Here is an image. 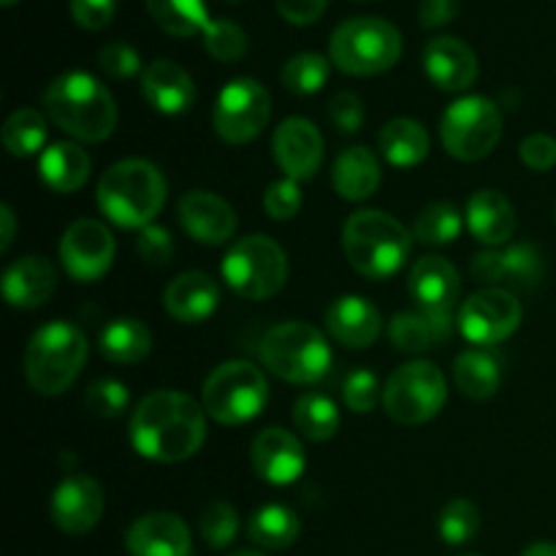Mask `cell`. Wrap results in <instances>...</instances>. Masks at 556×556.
Instances as JSON below:
<instances>
[{
    "label": "cell",
    "instance_id": "6da1fadb",
    "mask_svg": "<svg viewBox=\"0 0 556 556\" xmlns=\"http://www.w3.org/2000/svg\"><path fill=\"white\" fill-rule=\"evenodd\" d=\"M206 440L204 407L182 391H152L130 416V445L157 465L188 462Z\"/></svg>",
    "mask_w": 556,
    "mask_h": 556
},
{
    "label": "cell",
    "instance_id": "7a4b0ae2",
    "mask_svg": "<svg viewBox=\"0 0 556 556\" xmlns=\"http://www.w3.org/2000/svg\"><path fill=\"white\" fill-rule=\"evenodd\" d=\"M43 112L63 134L98 144L117 128V103L101 79L85 71H65L43 92Z\"/></svg>",
    "mask_w": 556,
    "mask_h": 556
},
{
    "label": "cell",
    "instance_id": "3957f363",
    "mask_svg": "<svg viewBox=\"0 0 556 556\" xmlns=\"http://www.w3.org/2000/svg\"><path fill=\"white\" fill-rule=\"evenodd\" d=\"M98 210L119 228L152 226L166 204V179L161 168L141 157H128L103 172L98 179Z\"/></svg>",
    "mask_w": 556,
    "mask_h": 556
},
{
    "label": "cell",
    "instance_id": "277c9868",
    "mask_svg": "<svg viewBox=\"0 0 556 556\" xmlns=\"http://www.w3.org/2000/svg\"><path fill=\"white\" fill-rule=\"evenodd\" d=\"M413 231L394 215L380 210H358L342 226V250L358 275L389 280L410 258Z\"/></svg>",
    "mask_w": 556,
    "mask_h": 556
},
{
    "label": "cell",
    "instance_id": "5b68a950",
    "mask_svg": "<svg viewBox=\"0 0 556 556\" xmlns=\"http://www.w3.org/2000/svg\"><path fill=\"white\" fill-rule=\"evenodd\" d=\"M87 337L68 320H49L25 348V378L41 396H58L74 386L87 362Z\"/></svg>",
    "mask_w": 556,
    "mask_h": 556
},
{
    "label": "cell",
    "instance_id": "8992f818",
    "mask_svg": "<svg viewBox=\"0 0 556 556\" xmlns=\"http://www.w3.org/2000/svg\"><path fill=\"white\" fill-rule=\"evenodd\" d=\"M264 367L293 386H313L329 375L331 348L315 326L286 320L271 326L258 348Z\"/></svg>",
    "mask_w": 556,
    "mask_h": 556
},
{
    "label": "cell",
    "instance_id": "52a82bcc",
    "mask_svg": "<svg viewBox=\"0 0 556 556\" xmlns=\"http://www.w3.org/2000/svg\"><path fill=\"white\" fill-rule=\"evenodd\" d=\"M402 58V36L380 16H353L342 22L329 41V60L351 76H378Z\"/></svg>",
    "mask_w": 556,
    "mask_h": 556
},
{
    "label": "cell",
    "instance_id": "ba28073f",
    "mask_svg": "<svg viewBox=\"0 0 556 556\" xmlns=\"http://www.w3.org/2000/svg\"><path fill=\"white\" fill-rule=\"evenodd\" d=\"M204 410L223 427H239L264 413L269 400V383L266 375L255 364L233 358L220 364L204 380Z\"/></svg>",
    "mask_w": 556,
    "mask_h": 556
},
{
    "label": "cell",
    "instance_id": "9c48e42d",
    "mask_svg": "<svg viewBox=\"0 0 556 556\" xmlns=\"http://www.w3.org/2000/svg\"><path fill=\"white\" fill-rule=\"evenodd\" d=\"M226 286L242 299H271L286 288L288 255L282 244L266 233L242 237L226 253L220 266Z\"/></svg>",
    "mask_w": 556,
    "mask_h": 556
},
{
    "label": "cell",
    "instance_id": "30bf717a",
    "mask_svg": "<svg viewBox=\"0 0 556 556\" xmlns=\"http://www.w3.org/2000/svg\"><path fill=\"white\" fill-rule=\"evenodd\" d=\"M503 139V112L486 96H465L445 109L440 141L456 161H483Z\"/></svg>",
    "mask_w": 556,
    "mask_h": 556
},
{
    "label": "cell",
    "instance_id": "8fae6325",
    "mask_svg": "<svg viewBox=\"0 0 556 556\" xmlns=\"http://www.w3.org/2000/svg\"><path fill=\"white\" fill-rule=\"evenodd\" d=\"M383 410L402 427L432 421L448 402L445 375L432 362H407L383 386Z\"/></svg>",
    "mask_w": 556,
    "mask_h": 556
},
{
    "label": "cell",
    "instance_id": "7c38bea8",
    "mask_svg": "<svg viewBox=\"0 0 556 556\" xmlns=\"http://www.w3.org/2000/svg\"><path fill=\"white\" fill-rule=\"evenodd\" d=\"M271 119V96L261 81L250 76L231 79L215 98L212 125L228 144H250L264 134Z\"/></svg>",
    "mask_w": 556,
    "mask_h": 556
},
{
    "label": "cell",
    "instance_id": "4fadbf2b",
    "mask_svg": "<svg viewBox=\"0 0 556 556\" xmlns=\"http://www.w3.org/2000/svg\"><path fill=\"white\" fill-rule=\"evenodd\" d=\"M525 318L519 296L508 288H483L472 293L456 315L462 337L478 348H492L508 340Z\"/></svg>",
    "mask_w": 556,
    "mask_h": 556
},
{
    "label": "cell",
    "instance_id": "5bb4252c",
    "mask_svg": "<svg viewBox=\"0 0 556 556\" xmlns=\"http://www.w3.org/2000/svg\"><path fill=\"white\" fill-rule=\"evenodd\" d=\"M114 250L112 231L101 220L81 217L63 231L58 255L71 280L96 282L112 269Z\"/></svg>",
    "mask_w": 556,
    "mask_h": 556
},
{
    "label": "cell",
    "instance_id": "9a60e30c",
    "mask_svg": "<svg viewBox=\"0 0 556 556\" xmlns=\"http://www.w3.org/2000/svg\"><path fill=\"white\" fill-rule=\"evenodd\" d=\"M472 277L489 288L508 291H532L546 275V261L541 250L530 242L514 244L508 250H486L478 253L470 264Z\"/></svg>",
    "mask_w": 556,
    "mask_h": 556
},
{
    "label": "cell",
    "instance_id": "2e32d148",
    "mask_svg": "<svg viewBox=\"0 0 556 556\" xmlns=\"http://www.w3.org/2000/svg\"><path fill=\"white\" fill-rule=\"evenodd\" d=\"M271 152L288 179L307 182L320 172V163H324V136L313 119L288 117L277 125Z\"/></svg>",
    "mask_w": 556,
    "mask_h": 556
},
{
    "label": "cell",
    "instance_id": "e0dca14e",
    "mask_svg": "<svg viewBox=\"0 0 556 556\" xmlns=\"http://www.w3.org/2000/svg\"><path fill=\"white\" fill-rule=\"evenodd\" d=\"M106 497L96 478L71 472L52 494V521L65 535H85L101 521Z\"/></svg>",
    "mask_w": 556,
    "mask_h": 556
},
{
    "label": "cell",
    "instance_id": "ac0fdd59",
    "mask_svg": "<svg viewBox=\"0 0 556 556\" xmlns=\"http://www.w3.org/2000/svg\"><path fill=\"white\" fill-rule=\"evenodd\" d=\"M179 226L190 239L201 244H226L237 233V212L223 195L212 190H190L177 204Z\"/></svg>",
    "mask_w": 556,
    "mask_h": 556
},
{
    "label": "cell",
    "instance_id": "d6986e66",
    "mask_svg": "<svg viewBox=\"0 0 556 556\" xmlns=\"http://www.w3.org/2000/svg\"><path fill=\"white\" fill-rule=\"evenodd\" d=\"M250 462L261 481L271 483V486H291L307 470L302 443L291 432L277 427L255 434L253 445H250Z\"/></svg>",
    "mask_w": 556,
    "mask_h": 556
},
{
    "label": "cell",
    "instance_id": "ffe728a7",
    "mask_svg": "<svg viewBox=\"0 0 556 556\" xmlns=\"http://www.w3.org/2000/svg\"><path fill=\"white\" fill-rule=\"evenodd\" d=\"M125 548L130 556H190L193 538L177 514L155 510L130 525L125 532Z\"/></svg>",
    "mask_w": 556,
    "mask_h": 556
},
{
    "label": "cell",
    "instance_id": "44dd1931",
    "mask_svg": "<svg viewBox=\"0 0 556 556\" xmlns=\"http://www.w3.org/2000/svg\"><path fill=\"white\" fill-rule=\"evenodd\" d=\"M424 71L429 81L445 92H465L476 85L481 65L462 38L440 36L424 49Z\"/></svg>",
    "mask_w": 556,
    "mask_h": 556
},
{
    "label": "cell",
    "instance_id": "7402d4cb",
    "mask_svg": "<svg viewBox=\"0 0 556 556\" xmlns=\"http://www.w3.org/2000/svg\"><path fill=\"white\" fill-rule=\"evenodd\" d=\"M407 291L416 299L418 309L438 315H451L459 299V271L443 255H424L413 264L407 277Z\"/></svg>",
    "mask_w": 556,
    "mask_h": 556
},
{
    "label": "cell",
    "instance_id": "603a6c76",
    "mask_svg": "<svg viewBox=\"0 0 556 556\" xmlns=\"http://www.w3.org/2000/svg\"><path fill=\"white\" fill-rule=\"evenodd\" d=\"M324 324L326 331L340 345L353 348V351L375 345L380 331H383V318H380L378 307L369 299L356 296V293L334 299L324 313Z\"/></svg>",
    "mask_w": 556,
    "mask_h": 556
},
{
    "label": "cell",
    "instance_id": "cb8c5ba5",
    "mask_svg": "<svg viewBox=\"0 0 556 556\" xmlns=\"http://www.w3.org/2000/svg\"><path fill=\"white\" fill-rule=\"evenodd\" d=\"M163 307L177 324L195 326L212 318L220 307V286L206 271H182L166 286Z\"/></svg>",
    "mask_w": 556,
    "mask_h": 556
},
{
    "label": "cell",
    "instance_id": "d4e9b609",
    "mask_svg": "<svg viewBox=\"0 0 556 556\" xmlns=\"http://www.w3.org/2000/svg\"><path fill=\"white\" fill-rule=\"evenodd\" d=\"M58 291V269L41 255L14 261L3 275V299L14 309H38Z\"/></svg>",
    "mask_w": 556,
    "mask_h": 556
},
{
    "label": "cell",
    "instance_id": "484cf974",
    "mask_svg": "<svg viewBox=\"0 0 556 556\" xmlns=\"http://www.w3.org/2000/svg\"><path fill=\"white\" fill-rule=\"evenodd\" d=\"M141 92L155 112L166 117L185 114L195 101V81L174 60H155L141 74Z\"/></svg>",
    "mask_w": 556,
    "mask_h": 556
},
{
    "label": "cell",
    "instance_id": "4316f807",
    "mask_svg": "<svg viewBox=\"0 0 556 556\" xmlns=\"http://www.w3.org/2000/svg\"><path fill=\"white\" fill-rule=\"evenodd\" d=\"M467 228L478 242L500 248L516 231V210L500 190H478L467 201Z\"/></svg>",
    "mask_w": 556,
    "mask_h": 556
},
{
    "label": "cell",
    "instance_id": "83f0119b",
    "mask_svg": "<svg viewBox=\"0 0 556 556\" xmlns=\"http://www.w3.org/2000/svg\"><path fill=\"white\" fill-rule=\"evenodd\" d=\"M38 177L54 193H76L90 179V155L74 141H54L38 155Z\"/></svg>",
    "mask_w": 556,
    "mask_h": 556
},
{
    "label": "cell",
    "instance_id": "f1b7e54d",
    "mask_svg": "<svg viewBox=\"0 0 556 556\" xmlns=\"http://www.w3.org/2000/svg\"><path fill=\"white\" fill-rule=\"evenodd\" d=\"M331 185L345 201H367L380 188V163L367 147H348L331 166Z\"/></svg>",
    "mask_w": 556,
    "mask_h": 556
},
{
    "label": "cell",
    "instance_id": "f546056e",
    "mask_svg": "<svg viewBox=\"0 0 556 556\" xmlns=\"http://www.w3.org/2000/svg\"><path fill=\"white\" fill-rule=\"evenodd\" d=\"M451 331H454V318H451V315L427 313V309H416V313H396L389 326L391 345L402 353L429 351V348L448 340Z\"/></svg>",
    "mask_w": 556,
    "mask_h": 556
},
{
    "label": "cell",
    "instance_id": "4dcf8cb0",
    "mask_svg": "<svg viewBox=\"0 0 556 556\" xmlns=\"http://www.w3.org/2000/svg\"><path fill=\"white\" fill-rule=\"evenodd\" d=\"M380 152L396 168H413L427 161L429 134L418 119L394 117L380 130Z\"/></svg>",
    "mask_w": 556,
    "mask_h": 556
},
{
    "label": "cell",
    "instance_id": "1f68e13d",
    "mask_svg": "<svg viewBox=\"0 0 556 556\" xmlns=\"http://www.w3.org/2000/svg\"><path fill=\"white\" fill-rule=\"evenodd\" d=\"M454 380L456 389L470 400H492L503 383L500 358L483 348H470V351L456 356Z\"/></svg>",
    "mask_w": 556,
    "mask_h": 556
},
{
    "label": "cell",
    "instance_id": "d6a6232c",
    "mask_svg": "<svg viewBox=\"0 0 556 556\" xmlns=\"http://www.w3.org/2000/svg\"><path fill=\"white\" fill-rule=\"evenodd\" d=\"M248 535L255 546L266 548V552H282V548L293 546L302 535V521H299L296 510L288 505H264L250 516Z\"/></svg>",
    "mask_w": 556,
    "mask_h": 556
},
{
    "label": "cell",
    "instance_id": "836d02e7",
    "mask_svg": "<svg viewBox=\"0 0 556 556\" xmlns=\"http://www.w3.org/2000/svg\"><path fill=\"white\" fill-rule=\"evenodd\" d=\"M152 331L139 318H114L101 331L103 358L114 364H139L150 356Z\"/></svg>",
    "mask_w": 556,
    "mask_h": 556
},
{
    "label": "cell",
    "instance_id": "e575fe53",
    "mask_svg": "<svg viewBox=\"0 0 556 556\" xmlns=\"http://www.w3.org/2000/svg\"><path fill=\"white\" fill-rule=\"evenodd\" d=\"M152 20L177 38H193L195 33L204 36L210 27V11L204 0H144Z\"/></svg>",
    "mask_w": 556,
    "mask_h": 556
},
{
    "label": "cell",
    "instance_id": "d590c367",
    "mask_svg": "<svg viewBox=\"0 0 556 556\" xmlns=\"http://www.w3.org/2000/svg\"><path fill=\"white\" fill-rule=\"evenodd\" d=\"M293 424L313 443H326L340 432V410L324 394H304L293 405Z\"/></svg>",
    "mask_w": 556,
    "mask_h": 556
},
{
    "label": "cell",
    "instance_id": "8d00e7d4",
    "mask_svg": "<svg viewBox=\"0 0 556 556\" xmlns=\"http://www.w3.org/2000/svg\"><path fill=\"white\" fill-rule=\"evenodd\" d=\"M47 144V117L36 109H16L3 123V147L14 157H30Z\"/></svg>",
    "mask_w": 556,
    "mask_h": 556
},
{
    "label": "cell",
    "instance_id": "74e56055",
    "mask_svg": "<svg viewBox=\"0 0 556 556\" xmlns=\"http://www.w3.org/2000/svg\"><path fill=\"white\" fill-rule=\"evenodd\" d=\"M331 74V60H326L318 52H299L293 58H288V63L282 65L280 81L291 96H315V92L324 90V85L329 81Z\"/></svg>",
    "mask_w": 556,
    "mask_h": 556
},
{
    "label": "cell",
    "instance_id": "f35d334b",
    "mask_svg": "<svg viewBox=\"0 0 556 556\" xmlns=\"http://www.w3.org/2000/svg\"><path fill=\"white\" fill-rule=\"evenodd\" d=\"M462 233V215L454 204L448 201H434V204L424 206L421 215L413 223V239L421 244H451L456 242Z\"/></svg>",
    "mask_w": 556,
    "mask_h": 556
},
{
    "label": "cell",
    "instance_id": "ab89813d",
    "mask_svg": "<svg viewBox=\"0 0 556 556\" xmlns=\"http://www.w3.org/2000/svg\"><path fill=\"white\" fill-rule=\"evenodd\" d=\"M481 530V510L465 497H454L440 510L438 532L448 546H465Z\"/></svg>",
    "mask_w": 556,
    "mask_h": 556
},
{
    "label": "cell",
    "instance_id": "60d3db41",
    "mask_svg": "<svg viewBox=\"0 0 556 556\" xmlns=\"http://www.w3.org/2000/svg\"><path fill=\"white\" fill-rule=\"evenodd\" d=\"M199 532L210 548L231 546L239 532V514L226 500H212L199 516Z\"/></svg>",
    "mask_w": 556,
    "mask_h": 556
},
{
    "label": "cell",
    "instance_id": "b9f144b4",
    "mask_svg": "<svg viewBox=\"0 0 556 556\" xmlns=\"http://www.w3.org/2000/svg\"><path fill=\"white\" fill-rule=\"evenodd\" d=\"M204 47L220 63H237L248 54V33L231 20H212L204 30Z\"/></svg>",
    "mask_w": 556,
    "mask_h": 556
},
{
    "label": "cell",
    "instance_id": "7bdbcfd3",
    "mask_svg": "<svg viewBox=\"0 0 556 556\" xmlns=\"http://www.w3.org/2000/svg\"><path fill=\"white\" fill-rule=\"evenodd\" d=\"M128 389L114 378H101L87 389L85 407L98 418H119L128 407Z\"/></svg>",
    "mask_w": 556,
    "mask_h": 556
},
{
    "label": "cell",
    "instance_id": "ee69618b",
    "mask_svg": "<svg viewBox=\"0 0 556 556\" xmlns=\"http://www.w3.org/2000/svg\"><path fill=\"white\" fill-rule=\"evenodd\" d=\"M342 400H345L348 410L358 413V416L372 410L378 400H383L378 375L369 372V369H356V372L348 375L345 386H342Z\"/></svg>",
    "mask_w": 556,
    "mask_h": 556
},
{
    "label": "cell",
    "instance_id": "f6af8a7d",
    "mask_svg": "<svg viewBox=\"0 0 556 556\" xmlns=\"http://www.w3.org/2000/svg\"><path fill=\"white\" fill-rule=\"evenodd\" d=\"M264 210L277 223L293 220L302 210V190H299L296 179L282 177L271 182L264 193Z\"/></svg>",
    "mask_w": 556,
    "mask_h": 556
},
{
    "label": "cell",
    "instance_id": "bcb514c9",
    "mask_svg": "<svg viewBox=\"0 0 556 556\" xmlns=\"http://www.w3.org/2000/svg\"><path fill=\"white\" fill-rule=\"evenodd\" d=\"M136 250H139V255L144 258V264L150 266H168L174 258V237L172 231H168L166 226H157V223H152V226L141 228L139 231V239H136Z\"/></svg>",
    "mask_w": 556,
    "mask_h": 556
},
{
    "label": "cell",
    "instance_id": "7dc6e473",
    "mask_svg": "<svg viewBox=\"0 0 556 556\" xmlns=\"http://www.w3.org/2000/svg\"><path fill=\"white\" fill-rule=\"evenodd\" d=\"M98 63H101V68L106 71L112 79H130V76L136 74H144V71H141L139 52H136L130 43L123 41L106 43V47L98 52Z\"/></svg>",
    "mask_w": 556,
    "mask_h": 556
},
{
    "label": "cell",
    "instance_id": "c3c4849f",
    "mask_svg": "<svg viewBox=\"0 0 556 556\" xmlns=\"http://www.w3.org/2000/svg\"><path fill=\"white\" fill-rule=\"evenodd\" d=\"M329 119L340 134H356L364 125V103L356 92L342 90L329 101Z\"/></svg>",
    "mask_w": 556,
    "mask_h": 556
},
{
    "label": "cell",
    "instance_id": "681fc988",
    "mask_svg": "<svg viewBox=\"0 0 556 556\" xmlns=\"http://www.w3.org/2000/svg\"><path fill=\"white\" fill-rule=\"evenodd\" d=\"M519 157L532 172H552L556 166V139L548 134H532L521 141Z\"/></svg>",
    "mask_w": 556,
    "mask_h": 556
},
{
    "label": "cell",
    "instance_id": "f907efd6",
    "mask_svg": "<svg viewBox=\"0 0 556 556\" xmlns=\"http://www.w3.org/2000/svg\"><path fill=\"white\" fill-rule=\"evenodd\" d=\"M117 0H71V16L85 30H103L114 20Z\"/></svg>",
    "mask_w": 556,
    "mask_h": 556
},
{
    "label": "cell",
    "instance_id": "816d5d0a",
    "mask_svg": "<svg viewBox=\"0 0 556 556\" xmlns=\"http://www.w3.org/2000/svg\"><path fill=\"white\" fill-rule=\"evenodd\" d=\"M277 14L291 25H315L326 14L329 0H275Z\"/></svg>",
    "mask_w": 556,
    "mask_h": 556
},
{
    "label": "cell",
    "instance_id": "f5cc1de1",
    "mask_svg": "<svg viewBox=\"0 0 556 556\" xmlns=\"http://www.w3.org/2000/svg\"><path fill=\"white\" fill-rule=\"evenodd\" d=\"M459 5H462V0H421V9H418L421 27H427V30L445 27L448 22L456 20V14H459Z\"/></svg>",
    "mask_w": 556,
    "mask_h": 556
},
{
    "label": "cell",
    "instance_id": "db71d44e",
    "mask_svg": "<svg viewBox=\"0 0 556 556\" xmlns=\"http://www.w3.org/2000/svg\"><path fill=\"white\" fill-rule=\"evenodd\" d=\"M16 237V215L9 204L0 206V253L11 248Z\"/></svg>",
    "mask_w": 556,
    "mask_h": 556
},
{
    "label": "cell",
    "instance_id": "11a10c76",
    "mask_svg": "<svg viewBox=\"0 0 556 556\" xmlns=\"http://www.w3.org/2000/svg\"><path fill=\"white\" fill-rule=\"evenodd\" d=\"M521 556H556V546H554V543H546V541L532 543V546L527 548V552Z\"/></svg>",
    "mask_w": 556,
    "mask_h": 556
},
{
    "label": "cell",
    "instance_id": "9f6ffc18",
    "mask_svg": "<svg viewBox=\"0 0 556 556\" xmlns=\"http://www.w3.org/2000/svg\"><path fill=\"white\" fill-rule=\"evenodd\" d=\"M231 556H264L261 552H237V554H231Z\"/></svg>",
    "mask_w": 556,
    "mask_h": 556
},
{
    "label": "cell",
    "instance_id": "6f0895ef",
    "mask_svg": "<svg viewBox=\"0 0 556 556\" xmlns=\"http://www.w3.org/2000/svg\"><path fill=\"white\" fill-rule=\"evenodd\" d=\"M14 3H20V0H3V5H9V9H11V5H14Z\"/></svg>",
    "mask_w": 556,
    "mask_h": 556
},
{
    "label": "cell",
    "instance_id": "680465c9",
    "mask_svg": "<svg viewBox=\"0 0 556 556\" xmlns=\"http://www.w3.org/2000/svg\"><path fill=\"white\" fill-rule=\"evenodd\" d=\"M226 3H239V0H226Z\"/></svg>",
    "mask_w": 556,
    "mask_h": 556
},
{
    "label": "cell",
    "instance_id": "91938a15",
    "mask_svg": "<svg viewBox=\"0 0 556 556\" xmlns=\"http://www.w3.org/2000/svg\"><path fill=\"white\" fill-rule=\"evenodd\" d=\"M356 3H369V0H356Z\"/></svg>",
    "mask_w": 556,
    "mask_h": 556
},
{
    "label": "cell",
    "instance_id": "94428289",
    "mask_svg": "<svg viewBox=\"0 0 556 556\" xmlns=\"http://www.w3.org/2000/svg\"><path fill=\"white\" fill-rule=\"evenodd\" d=\"M554 217H556V210H554Z\"/></svg>",
    "mask_w": 556,
    "mask_h": 556
}]
</instances>
